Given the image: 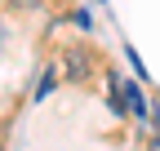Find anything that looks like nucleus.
I'll use <instances>...</instances> for the list:
<instances>
[{"label": "nucleus", "mask_w": 160, "mask_h": 151, "mask_svg": "<svg viewBox=\"0 0 160 151\" xmlns=\"http://www.w3.org/2000/svg\"><path fill=\"white\" fill-rule=\"evenodd\" d=\"M120 98H125V111L129 116H151V107H147V98H142V89H138L133 80H120Z\"/></svg>", "instance_id": "obj_1"}, {"label": "nucleus", "mask_w": 160, "mask_h": 151, "mask_svg": "<svg viewBox=\"0 0 160 151\" xmlns=\"http://www.w3.org/2000/svg\"><path fill=\"white\" fill-rule=\"evenodd\" d=\"M53 85H58V76H53V71H45V76H40V85H36V102H45L49 93H53Z\"/></svg>", "instance_id": "obj_2"}, {"label": "nucleus", "mask_w": 160, "mask_h": 151, "mask_svg": "<svg viewBox=\"0 0 160 151\" xmlns=\"http://www.w3.org/2000/svg\"><path fill=\"white\" fill-rule=\"evenodd\" d=\"M67 71H71V80H85V71H89V62L80 58V53H67Z\"/></svg>", "instance_id": "obj_3"}, {"label": "nucleus", "mask_w": 160, "mask_h": 151, "mask_svg": "<svg viewBox=\"0 0 160 151\" xmlns=\"http://www.w3.org/2000/svg\"><path fill=\"white\" fill-rule=\"evenodd\" d=\"M71 22H76L80 31H89V13H85V9H76V13H71Z\"/></svg>", "instance_id": "obj_4"}, {"label": "nucleus", "mask_w": 160, "mask_h": 151, "mask_svg": "<svg viewBox=\"0 0 160 151\" xmlns=\"http://www.w3.org/2000/svg\"><path fill=\"white\" fill-rule=\"evenodd\" d=\"M9 5H18V9H36V5H45V0H9Z\"/></svg>", "instance_id": "obj_5"}, {"label": "nucleus", "mask_w": 160, "mask_h": 151, "mask_svg": "<svg viewBox=\"0 0 160 151\" xmlns=\"http://www.w3.org/2000/svg\"><path fill=\"white\" fill-rule=\"evenodd\" d=\"M0 40H5V22H0Z\"/></svg>", "instance_id": "obj_6"}]
</instances>
